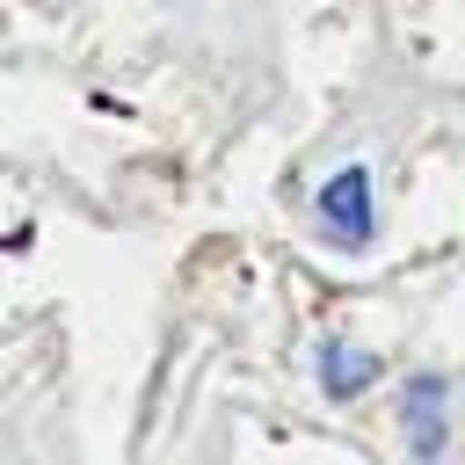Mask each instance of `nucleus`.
<instances>
[{"label": "nucleus", "mask_w": 465, "mask_h": 465, "mask_svg": "<svg viewBox=\"0 0 465 465\" xmlns=\"http://www.w3.org/2000/svg\"><path fill=\"white\" fill-rule=\"evenodd\" d=\"M371 378H378V356L371 349H349V341H327L320 349V392L327 400H356Z\"/></svg>", "instance_id": "f03ea898"}, {"label": "nucleus", "mask_w": 465, "mask_h": 465, "mask_svg": "<svg viewBox=\"0 0 465 465\" xmlns=\"http://www.w3.org/2000/svg\"><path fill=\"white\" fill-rule=\"evenodd\" d=\"M320 225H327V240H341V247H363L371 240V174L363 167H341L327 189H320Z\"/></svg>", "instance_id": "f257e3e1"}, {"label": "nucleus", "mask_w": 465, "mask_h": 465, "mask_svg": "<svg viewBox=\"0 0 465 465\" xmlns=\"http://www.w3.org/2000/svg\"><path fill=\"white\" fill-rule=\"evenodd\" d=\"M407 400H414V407H407V421H414V450H421V458H436V443H443V407H436V400H443V385H436V378H414V392H407Z\"/></svg>", "instance_id": "7ed1b4c3"}]
</instances>
